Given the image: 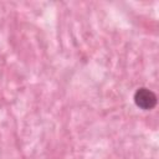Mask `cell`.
Returning <instances> with one entry per match:
<instances>
[{"instance_id":"cell-1","label":"cell","mask_w":159,"mask_h":159,"mask_svg":"<svg viewBox=\"0 0 159 159\" xmlns=\"http://www.w3.org/2000/svg\"><path fill=\"white\" fill-rule=\"evenodd\" d=\"M134 102L139 108L144 111H149L155 107L157 96L148 88H139L134 93Z\"/></svg>"}]
</instances>
